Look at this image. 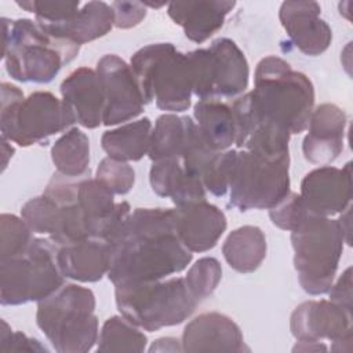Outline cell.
Here are the masks:
<instances>
[{"label": "cell", "instance_id": "6da1fadb", "mask_svg": "<svg viewBox=\"0 0 353 353\" xmlns=\"http://www.w3.org/2000/svg\"><path fill=\"white\" fill-rule=\"evenodd\" d=\"M190 261L192 252L176 234L174 208H137L110 241L108 279L114 287L161 280Z\"/></svg>", "mask_w": 353, "mask_h": 353}, {"label": "cell", "instance_id": "7a4b0ae2", "mask_svg": "<svg viewBox=\"0 0 353 353\" xmlns=\"http://www.w3.org/2000/svg\"><path fill=\"white\" fill-rule=\"evenodd\" d=\"M1 21L3 59L8 74L18 81L50 83L79 54V44L51 34L37 21Z\"/></svg>", "mask_w": 353, "mask_h": 353}, {"label": "cell", "instance_id": "3957f363", "mask_svg": "<svg viewBox=\"0 0 353 353\" xmlns=\"http://www.w3.org/2000/svg\"><path fill=\"white\" fill-rule=\"evenodd\" d=\"M261 113L291 135L307 128L314 106L312 81L279 57H266L255 69L251 91Z\"/></svg>", "mask_w": 353, "mask_h": 353}, {"label": "cell", "instance_id": "277c9868", "mask_svg": "<svg viewBox=\"0 0 353 353\" xmlns=\"http://www.w3.org/2000/svg\"><path fill=\"white\" fill-rule=\"evenodd\" d=\"M95 295L90 288L63 284L37 302L36 323L59 353H85L98 342Z\"/></svg>", "mask_w": 353, "mask_h": 353}, {"label": "cell", "instance_id": "5b68a950", "mask_svg": "<svg viewBox=\"0 0 353 353\" xmlns=\"http://www.w3.org/2000/svg\"><path fill=\"white\" fill-rule=\"evenodd\" d=\"M130 66L145 103L156 102L165 112H183L192 103L193 76L188 52L171 43H154L139 48Z\"/></svg>", "mask_w": 353, "mask_h": 353}, {"label": "cell", "instance_id": "8992f818", "mask_svg": "<svg viewBox=\"0 0 353 353\" xmlns=\"http://www.w3.org/2000/svg\"><path fill=\"white\" fill-rule=\"evenodd\" d=\"M0 88V131L10 142L23 148L46 142L76 123L73 110L51 92L37 91L25 98L14 84L4 81Z\"/></svg>", "mask_w": 353, "mask_h": 353}, {"label": "cell", "instance_id": "52a82bcc", "mask_svg": "<svg viewBox=\"0 0 353 353\" xmlns=\"http://www.w3.org/2000/svg\"><path fill=\"white\" fill-rule=\"evenodd\" d=\"M114 296L121 316L146 331L181 324L199 305L185 277L116 285Z\"/></svg>", "mask_w": 353, "mask_h": 353}, {"label": "cell", "instance_id": "ba28073f", "mask_svg": "<svg viewBox=\"0 0 353 353\" xmlns=\"http://www.w3.org/2000/svg\"><path fill=\"white\" fill-rule=\"evenodd\" d=\"M291 243L301 287L310 295L327 294L346 243L338 221L310 214L291 232Z\"/></svg>", "mask_w": 353, "mask_h": 353}, {"label": "cell", "instance_id": "9c48e42d", "mask_svg": "<svg viewBox=\"0 0 353 353\" xmlns=\"http://www.w3.org/2000/svg\"><path fill=\"white\" fill-rule=\"evenodd\" d=\"M58 244L47 237L33 239L22 254L0 261V302L3 306L40 302L63 285L57 261Z\"/></svg>", "mask_w": 353, "mask_h": 353}, {"label": "cell", "instance_id": "30bf717a", "mask_svg": "<svg viewBox=\"0 0 353 353\" xmlns=\"http://www.w3.org/2000/svg\"><path fill=\"white\" fill-rule=\"evenodd\" d=\"M229 204L240 211L270 210L290 193V157L268 159L237 150Z\"/></svg>", "mask_w": 353, "mask_h": 353}, {"label": "cell", "instance_id": "8fae6325", "mask_svg": "<svg viewBox=\"0 0 353 353\" xmlns=\"http://www.w3.org/2000/svg\"><path fill=\"white\" fill-rule=\"evenodd\" d=\"M291 334L299 342L328 339L332 352L352 350V309L332 301H306L295 307L290 320Z\"/></svg>", "mask_w": 353, "mask_h": 353}, {"label": "cell", "instance_id": "7c38bea8", "mask_svg": "<svg viewBox=\"0 0 353 353\" xmlns=\"http://www.w3.org/2000/svg\"><path fill=\"white\" fill-rule=\"evenodd\" d=\"M230 108L237 148L268 159L290 157L291 134L261 113L251 91L236 98Z\"/></svg>", "mask_w": 353, "mask_h": 353}, {"label": "cell", "instance_id": "4fadbf2b", "mask_svg": "<svg viewBox=\"0 0 353 353\" xmlns=\"http://www.w3.org/2000/svg\"><path fill=\"white\" fill-rule=\"evenodd\" d=\"M97 73L105 95L103 125H116L135 119L146 105L131 66L114 54L103 55Z\"/></svg>", "mask_w": 353, "mask_h": 353}, {"label": "cell", "instance_id": "5bb4252c", "mask_svg": "<svg viewBox=\"0 0 353 353\" xmlns=\"http://www.w3.org/2000/svg\"><path fill=\"white\" fill-rule=\"evenodd\" d=\"M299 196L313 215L341 214L352 200V163L343 168L321 165L310 171L302 179Z\"/></svg>", "mask_w": 353, "mask_h": 353}, {"label": "cell", "instance_id": "9a60e30c", "mask_svg": "<svg viewBox=\"0 0 353 353\" xmlns=\"http://www.w3.org/2000/svg\"><path fill=\"white\" fill-rule=\"evenodd\" d=\"M321 7L316 1H284L279 18L295 47L305 55L323 54L331 44L332 30L320 18Z\"/></svg>", "mask_w": 353, "mask_h": 353}, {"label": "cell", "instance_id": "2e32d148", "mask_svg": "<svg viewBox=\"0 0 353 353\" xmlns=\"http://www.w3.org/2000/svg\"><path fill=\"white\" fill-rule=\"evenodd\" d=\"M302 152L312 164L328 165L343 150L346 114L334 103H321L313 109L309 119Z\"/></svg>", "mask_w": 353, "mask_h": 353}, {"label": "cell", "instance_id": "e0dca14e", "mask_svg": "<svg viewBox=\"0 0 353 353\" xmlns=\"http://www.w3.org/2000/svg\"><path fill=\"white\" fill-rule=\"evenodd\" d=\"M174 210L176 234L190 252H205L214 248L226 230L225 214L205 200Z\"/></svg>", "mask_w": 353, "mask_h": 353}, {"label": "cell", "instance_id": "ac0fdd59", "mask_svg": "<svg viewBox=\"0 0 353 353\" xmlns=\"http://www.w3.org/2000/svg\"><path fill=\"white\" fill-rule=\"evenodd\" d=\"M183 352H243L248 350L240 327L228 316L216 312L194 317L182 334Z\"/></svg>", "mask_w": 353, "mask_h": 353}, {"label": "cell", "instance_id": "d6986e66", "mask_svg": "<svg viewBox=\"0 0 353 353\" xmlns=\"http://www.w3.org/2000/svg\"><path fill=\"white\" fill-rule=\"evenodd\" d=\"M211 54L212 99L239 98L248 87L250 68L243 51L226 37L216 39L208 47Z\"/></svg>", "mask_w": 353, "mask_h": 353}, {"label": "cell", "instance_id": "ffe728a7", "mask_svg": "<svg viewBox=\"0 0 353 353\" xmlns=\"http://www.w3.org/2000/svg\"><path fill=\"white\" fill-rule=\"evenodd\" d=\"M61 94L80 125L92 130L102 124L105 95L97 70L90 68L73 70L61 83Z\"/></svg>", "mask_w": 353, "mask_h": 353}, {"label": "cell", "instance_id": "44dd1931", "mask_svg": "<svg viewBox=\"0 0 353 353\" xmlns=\"http://www.w3.org/2000/svg\"><path fill=\"white\" fill-rule=\"evenodd\" d=\"M58 266L63 277L80 283H95L109 272L110 244L88 237L58 245Z\"/></svg>", "mask_w": 353, "mask_h": 353}, {"label": "cell", "instance_id": "7402d4cb", "mask_svg": "<svg viewBox=\"0 0 353 353\" xmlns=\"http://www.w3.org/2000/svg\"><path fill=\"white\" fill-rule=\"evenodd\" d=\"M236 1L228 0H188L168 3L170 18L182 26L185 36L193 43H204L216 33Z\"/></svg>", "mask_w": 353, "mask_h": 353}, {"label": "cell", "instance_id": "603a6c76", "mask_svg": "<svg viewBox=\"0 0 353 353\" xmlns=\"http://www.w3.org/2000/svg\"><path fill=\"white\" fill-rule=\"evenodd\" d=\"M149 179L153 192L160 197H170L176 207L205 200L201 178L186 172L176 159L153 161Z\"/></svg>", "mask_w": 353, "mask_h": 353}, {"label": "cell", "instance_id": "cb8c5ba5", "mask_svg": "<svg viewBox=\"0 0 353 353\" xmlns=\"http://www.w3.org/2000/svg\"><path fill=\"white\" fill-rule=\"evenodd\" d=\"M41 25L51 34L81 46L109 33L114 26V14L110 4L105 1H88L70 21L58 25Z\"/></svg>", "mask_w": 353, "mask_h": 353}, {"label": "cell", "instance_id": "d4e9b609", "mask_svg": "<svg viewBox=\"0 0 353 353\" xmlns=\"http://www.w3.org/2000/svg\"><path fill=\"white\" fill-rule=\"evenodd\" d=\"M265 233L252 225H244L229 233L222 254L228 265L240 273L256 270L266 256Z\"/></svg>", "mask_w": 353, "mask_h": 353}, {"label": "cell", "instance_id": "484cf974", "mask_svg": "<svg viewBox=\"0 0 353 353\" xmlns=\"http://www.w3.org/2000/svg\"><path fill=\"white\" fill-rule=\"evenodd\" d=\"M194 119L212 150L223 152L234 143V119L228 103L221 99H200L194 105Z\"/></svg>", "mask_w": 353, "mask_h": 353}, {"label": "cell", "instance_id": "4316f807", "mask_svg": "<svg viewBox=\"0 0 353 353\" xmlns=\"http://www.w3.org/2000/svg\"><path fill=\"white\" fill-rule=\"evenodd\" d=\"M152 123L148 117L105 131L101 138L108 157L119 161H138L149 152Z\"/></svg>", "mask_w": 353, "mask_h": 353}, {"label": "cell", "instance_id": "83f0119b", "mask_svg": "<svg viewBox=\"0 0 353 353\" xmlns=\"http://www.w3.org/2000/svg\"><path fill=\"white\" fill-rule=\"evenodd\" d=\"M51 159L57 172L66 176L90 174V139L79 128L68 130L51 148Z\"/></svg>", "mask_w": 353, "mask_h": 353}, {"label": "cell", "instance_id": "f1b7e54d", "mask_svg": "<svg viewBox=\"0 0 353 353\" xmlns=\"http://www.w3.org/2000/svg\"><path fill=\"white\" fill-rule=\"evenodd\" d=\"M98 352H143L148 339L124 316L109 317L98 336Z\"/></svg>", "mask_w": 353, "mask_h": 353}, {"label": "cell", "instance_id": "f546056e", "mask_svg": "<svg viewBox=\"0 0 353 353\" xmlns=\"http://www.w3.org/2000/svg\"><path fill=\"white\" fill-rule=\"evenodd\" d=\"M183 142V119L174 114H161L152 130L148 156L152 161L164 159L179 160Z\"/></svg>", "mask_w": 353, "mask_h": 353}, {"label": "cell", "instance_id": "4dcf8cb0", "mask_svg": "<svg viewBox=\"0 0 353 353\" xmlns=\"http://www.w3.org/2000/svg\"><path fill=\"white\" fill-rule=\"evenodd\" d=\"M183 142L179 161L186 172L200 176L204 167L216 153L210 148L201 135L197 124L189 117L183 116Z\"/></svg>", "mask_w": 353, "mask_h": 353}, {"label": "cell", "instance_id": "1f68e13d", "mask_svg": "<svg viewBox=\"0 0 353 353\" xmlns=\"http://www.w3.org/2000/svg\"><path fill=\"white\" fill-rule=\"evenodd\" d=\"M33 232L22 216L1 214L0 216V261L10 259L26 251L33 241Z\"/></svg>", "mask_w": 353, "mask_h": 353}, {"label": "cell", "instance_id": "d6a6232c", "mask_svg": "<svg viewBox=\"0 0 353 353\" xmlns=\"http://www.w3.org/2000/svg\"><path fill=\"white\" fill-rule=\"evenodd\" d=\"M221 277L222 268L219 261L211 256H204L190 266L185 276V283L192 296L197 301V303H200L215 291Z\"/></svg>", "mask_w": 353, "mask_h": 353}, {"label": "cell", "instance_id": "836d02e7", "mask_svg": "<svg viewBox=\"0 0 353 353\" xmlns=\"http://www.w3.org/2000/svg\"><path fill=\"white\" fill-rule=\"evenodd\" d=\"M21 216L33 233L54 237L58 228V208L46 194L28 200L21 208Z\"/></svg>", "mask_w": 353, "mask_h": 353}, {"label": "cell", "instance_id": "e575fe53", "mask_svg": "<svg viewBox=\"0 0 353 353\" xmlns=\"http://www.w3.org/2000/svg\"><path fill=\"white\" fill-rule=\"evenodd\" d=\"M237 150L216 152L201 172V181L210 193L223 196L230 186Z\"/></svg>", "mask_w": 353, "mask_h": 353}, {"label": "cell", "instance_id": "d590c367", "mask_svg": "<svg viewBox=\"0 0 353 353\" xmlns=\"http://www.w3.org/2000/svg\"><path fill=\"white\" fill-rule=\"evenodd\" d=\"M95 178L103 183L113 194H127L135 182L134 168L125 163L105 157L98 168Z\"/></svg>", "mask_w": 353, "mask_h": 353}, {"label": "cell", "instance_id": "8d00e7d4", "mask_svg": "<svg viewBox=\"0 0 353 353\" xmlns=\"http://www.w3.org/2000/svg\"><path fill=\"white\" fill-rule=\"evenodd\" d=\"M21 8L36 15L41 23L58 25L70 21L80 10V1H18Z\"/></svg>", "mask_w": 353, "mask_h": 353}, {"label": "cell", "instance_id": "74e56055", "mask_svg": "<svg viewBox=\"0 0 353 353\" xmlns=\"http://www.w3.org/2000/svg\"><path fill=\"white\" fill-rule=\"evenodd\" d=\"M310 215L298 193L290 192L281 201L269 210V216L277 228L292 232Z\"/></svg>", "mask_w": 353, "mask_h": 353}, {"label": "cell", "instance_id": "f35d334b", "mask_svg": "<svg viewBox=\"0 0 353 353\" xmlns=\"http://www.w3.org/2000/svg\"><path fill=\"white\" fill-rule=\"evenodd\" d=\"M0 350L1 352H47L46 346H43L37 339L29 338L22 332H14L8 327V324L1 320L0 330Z\"/></svg>", "mask_w": 353, "mask_h": 353}, {"label": "cell", "instance_id": "ab89813d", "mask_svg": "<svg viewBox=\"0 0 353 353\" xmlns=\"http://www.w3.org/2000/svg\"><path fill=\"white\" fill-rule=\"evenodd\" d=\"M110 7L114 14V26L120 29L134 28L146 17V6L141 1H113Z\"/></svg>", "mask_w": 353, "mask_h": 353}, {"label": "cell", "instance_id": "60d3db41", "mask_svg": "<svg viewBox=\"0 0 353 353\" xmlns=\"http://www.w3.org/2000/svg\"><path fill=\"white\" fill-rule=\"evenodd\" d=\"M330 301L352 309V268H347L338 281L330 288Z\"/></svg>", "mask_w": 353, "mask_h": 353}, {"label": "cell", "instance_id": "b9f144b4", "mask_svg": "<svg viewBox=\"0 0 353 353\" xmlns=\"http://www.w3.org/2000/svg\"><path fill=\"white\" fill-rule=\"evenodd\" d=\"M320 352L327 350V346L323 342H296L294 346V352Z\"/></svg>", "mask_w": 353, "mask_h": 353}, {"label": "cell", "instance_id": "7bdbcfd3", "mask_svg": "<svg viewBox=\"0 0 353 353\" xmlns=\"http://www.w3.org/2000/svg\"><path fill=\"white\" fill-rule=\"evenodd\" d=\"M174 341H175V338H160V339L154 341V343L152 345V347H150L149 350H150V352H154V350H160V352H164V350L176 352V350H179L178 347L170 346V343H172Z\"/></svg>", "mask_w": 353, "mask_h": 353}, {"label": "cell", "instance_id": "ee69618b", "mask_svg": "<svg viewBox=\"0 0 353 353\" xmlns=\"http://www.w3.org/2000/svg\"><path fill=\"white\" fill-rule=\"evenodd\" d=\"M1 150H3V170H6L7 164H8V159L12 157L14 154V148L11 145H8V139L1 137Z\"/></svg>", "mask_w": 353, "mask_h": 353}]
</instances>
